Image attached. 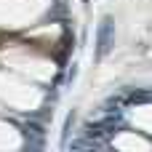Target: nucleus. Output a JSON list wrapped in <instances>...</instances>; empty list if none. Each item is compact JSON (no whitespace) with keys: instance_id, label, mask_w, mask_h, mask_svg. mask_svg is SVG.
Wrapping results in <instances>:
<instances>
[{"instance_id":"nucleus-1","label":"nucleus","mask_w":152,"mask_h":152,"mask_svg":"<svg viewBox=\"0 0 152 152\" xmlns=\"http://www.w3.org/2000/svg\"><path fill=\"white\" fill-rule=\"evenodd\" d=\"M112 48H115V19L112 16H102L99 29H96V51H94L96 61H102Z\"/></svg>"},{"instance_id":"nucleus-2","label":"nucleus","mask_w":152,"mask_h":152,"mask_svg":"<svg viewBox=\"0 0 152 152\" xmlns=\"http://www.w3.org/2000/svg\"><path fill=\"white\" fill-rule=\"evenodd\" d=\"M72 123H75V112H69V115H67V120H64V131H61V142H64V144H67V139H69Z\"/></svg>"},{"instance_id":"nucleus-3","label":"nucleus","mask_w":152,"mask_h":152,"mask_svg":"<svg viewBox=\"0 0 152 152\" xmlns=\"http://www.w3.org/2000/svg\"><path fill=\"white\" fill-rule=\"evenodd\" d=\"M77 77V64H72V69H69V75H67V83L72 86V80Z\"/></svg>"},{"instance_id":"nucleus-4","label":"nucleus","mask_w":152,"mask_h":152,"mask_svg":"<svg viewBox=\"0 0 152 152\" xmlns=\"http://www.w3.org/2000/svg\"><path fill=\"white\" fill-rule=\"evenodd\" d=\"M86 3H88V0H86Z\"/></svg>"}]
</instances>
